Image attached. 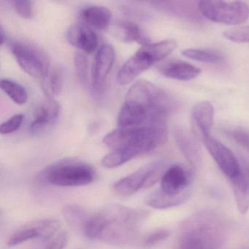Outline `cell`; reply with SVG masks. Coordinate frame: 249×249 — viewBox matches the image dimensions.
I'll use <instances>...</instances> for the list:
<instances>
[{"instance_id":"6da1fadb","label":"cell","mask_w":249,"mask_h":249,"mask_svg":"<svg viewBox=\"0 0 249 249\" xmlns=\"http://www.w3.org/2000/svg\"><path fill=\"white\" fill-rule=\"evenodd\" d=\"M226 235L225 221L218 213L200 211L180 224L175 249H219Z\"/></svg>"},{"instance_id":"7a4b0ae2","label":"cell","mask_w":249,"mask_h":249,"mask_svg":"<svg viewBox=\"0 0 249 249\" xmlns=\"http://www.w3.org/2000/svg\"><path fill=\"white\" fill-rule=\"evenodd\" d=\"M146 215L145 211L119 204L106 206L96 213L102 227L98 240L116 246L128 244L136 237Z\"/></svg>"},{"instance_id":"3957f363","label":"cell","mask_w":249,"mask_h":249,"mask_svg":"<svg viewBox=\"0 0 249 249\" xmlns=\"http://www.w3.org/2000/svg\"><path fill=\"white\" fill-rule=\"evenodd\" d=\"M167 124L117 128L104 137L103 142L113 150L137 145L145 154L163 145L167 141Z\"/></svg>"},{"instance_id":"277c9868","label":"cell","mask_w":249,"mask_h":249,"mask_svg":"<svg viewBox=\"0 0 249 249\" xmlns=\"http://www.w3.org/2000/svg\"><path fill=\"white\" fill-rule=\"evenodd\" d=\"M176 48V41L173 40L143 45L119 70L116 77L118 84L122 86L130 84L154 64L167 57Z\"/></svg>"},{"instance_id":"5b68a950","label":"cell","mask_w":249,"mask_h":249,"mask_svg":"<svg viewBox=\"0 0 249 249\" xmlns=\"http://www.w3.org/2000/svg\"><path fill=\"white\" fill-rule=\"evenodd\" d=\"M95 172L81 160L66 159L46 167L39 174V180L59 186H80L94 180Z\"/></svg>"},{"instance_id":"8992f818","label":"cell","mask_w":249,"mask_h":249,"mask_svg":"<svg viewBox=\"0 0 249 249\" xmlns=\"http://www.w3.org/2000/svg\"><path fill=\"white\" fill-rule=\"evenodd\" d=\"M11 52L24 72L36 78L44 79L50 72L48 53L41 48L25 41L13 42Z\"/></svg>"},{"instance_id":"52a82bcc","label":"cell","mask_w":249,"mask_h":249,"mask_svg":"<svg viewBox=\"0 0 249 249\" xmlns=\"http://www.w3.org/2000/svg\"><path fill=\"white\" fill-rule=\"evenodd\" d=\"M200 14L210 21L227 25H237L249 18V6L243 2L200 1Z\"/></svg>"},{"instance_id":"ba28073f","label":"cell","mask_w":249,"mask_h":249,"mask_svg":"<svg viewBox=\"0 0 249 249\" xmlns=\"http://www.w3.org/2000/svg\"><path fill=\"white\" fill-rule=\"evenodd\" d=\"M126 100L143 105L151 108L160 109L170 113L174 108L173 99L160 87L149 81L134 84L126 93Z\"/></svg>"},{"instance_id":"9c48e42d","label":"cell","mask_w":249,"mask_h":249,"mask_svg":"<svg viewBox=\"0 0 249 249\" xmlns=\"http://www.w3.org/2000/svg\"><path fill=\"white\" fill-rule=\"evenodd\" d=\"M59 223L56 220L45 219L31 221L8 239V246L14 247L33 239H49L58 231Z\"/></svg>"},{"instance_id":"30bf717a","label":"cell","mask_w":249,"mask_h":249,"mask_svg":"<svg viewBox=\"0 0 249 249\" xmlns=\"http://www.w3.org/2000/svg\"><path fill=\"white\" fill-rule=\"evenodd\" d=\"M203 142L220 170L230 180L241 173L240 162L230 148L212 137L204 140Z\"/></svg>"},{"instance_id":"8fae6325","label":"cell","mask_w":249,"mask_h":249,"mask_svg":"<svg viewBox=\"0 0 249 249\" xmlns=\"http://www.w3.org/2000/svg\"><path fill=\"white\" fill-rule=\"evenodd\" d=\"M193 182L192 173L179 164H173L167 168L161 179V189L171 196L190 194V186Z\"/></svg>"},{"instance_id":"7c38bea8","label":"cell","mask_w":249,"mask_h":249,"mask_svg":"<svg viewBox=\"0 0 249 249\" xmlns=\"http://www.w3.org/2000/svg\"><path fill=\"white\" fill-rule=\"evenodd\" d=\"M115 59L116 52L113 46L109 44L103 45L96 53L91 69V86L96 92H102L104 89Z\"/></svg>"},{"instance_id":"4fadbf2b","label":"cell","mask_w":249,"mask_h":249,"mask_svg":"<svg viewBox=\"0 0 249 249\" xmlns=\"http://www.w3.org/2000/svg\"><path fill=\"white\" fill-rule=\"evenodd\" d=\"M60 113V106L54 99L48 98L40 103L33 113L30 126V132L38 134L50 127L57 120Z\"/></svg>"},{"instance_id":"5bb4252c","label":"cell","mask_w":249,"mask_h":249,"mask_svg":"<svg viewBox=\"0 0 249 249\" xmlns=\"http://www.w3.org/2000/svg\"><path fill=\"white\" fill-rule=\"evenodd\" d=\"M214 108L209 102H199L192 110V122L195 135L202 140L211 136L213 124Z\"/></svg>"},{"instance_id":"9a60e30c","label":"cell","mask_w":249,"mask_h":249,"mask_svg":"<svg viewBox=\"0 0 249 249\" xmlns=\"http://www.w3.org/2000/svg\"><path fill=\"white\" fill-rule=\"evenodd\" d=\"M174 138L185 158L194 167H199L202 163V151L193 134L185 128L178 127L174 130Z\"/></svg>"},{"instance_id":"2e32d148","label":"cell","mask_w":249,"mask_h":249,"mask_svg":"<svg viewBox=\"0 0 249 249\" xmlns=\"http://www.w3.org/2000/svg\"><path fill=\"white\" fill-rule=\"evenodd\" d=\"M66 38L72 46L87 53L95 52L98 46V37L96 33L81 24L71 26L67 30Z\"/></svg>"},{"instance_id":"e0dca14e","label":"cell","mask_w":249,"mask_h":249,"mask_svg":"<svg viewBox=\"0 0 249 249\" xmlns=\"http://www.w3.org/2000/svg\"><path fill=\"white\" fill-rule=\"evenodd\" d=\"M150 167L151 164H147L118 180L113 185V189L116 193L121 196H129L134 195L140 189H143L149 173Z\"/></svg>"},{"instance_id":"ac0fdd59","label":"cell","mask_w":249,"mask_h":249,"mask_svg":"<svg viewBox=\"0 0 249 249\" xmlns=\"http://www.w3.org/2000/svg\"><path fill=\"white\" fill-rule=\"evenodd\" d=\"M159 71L166 78L181 81L195 79L201 72L200 69L196 67L181 61L163 64L159 68Z\"/></svg>"},{"instance_id":"d6986e66","label":"cell","mask_w":249,"mask_h":249,"mask_svg":"<svg viewBox=\"0 0 249 249\" xmlns=\"http://www.w3.org/2000/svg\"><path fill=\"white\" fill-rule=\"evenodd\" d=\"M81 17L90 27L105 30L110 24L112 15L110 10L106 7L91 5L81 11Z\"/></svg>"},{"instance_id":"ffe728a7","label":"cell","mask_w":249,"mask_h":249,"mask_svg":"<svg viewBox=\"0 0 249 249\" xmlns=\"http://www.w3.org/2000/svg\"><path fill=\"white\" fill-rule=\"evenodd\" d=\"M141 154H142V151L136 145L122 147L113 150L110 154L105 156L102 160V165L106 168H115Z\"/></svg>"},{"instance_id":"44dd1931","label":"cell","mask_w":249,"mask_h":249,"mask_svg":"<svg viewBox=\"0 0 249 249\" xmlns=\"http://www.w3.org/2000/svg\"><path fill=\"white\" fill-rule=\"evenodd\" d=\"M234 199L240 213L245 214L249 210V179L246 173H241L231 179Z\"/></svg>"},{"instance_id":"7402d4cb","label":"cell","mask_w":249,"mask_h":249,"mask_svg":"<svg viewBox=\"0 0 249 249\" xmlns=\"http://www.w3.org/2000/svg\"><path fill=\"white\" fill-rule=\"evenodd\" d=\"M118 37L124 42H137L143 45L149 43L148 37L137 24L130 21H122L117 24L116 29Z\"/></svg>"},{"instance_id":"603a6c76","label":"cell","mask_w":249,"mask_h":249,"mask_svg":"<svg viewBox=\"0 0 249 249\" xmlns=\"http://www.w3.org/2000/svg\"><path fill=\"white\" fill-rule=\"evenodd\" d=\"M189 196L190 194L180 196H171L160 190L148 196L146 199V204L148 206L157 209H165L180 205L186 201Z\"/></svg>"},{"instance_id":"cb8c5ba5","label":"cell","mask_w":249,"mask_h":249,"mask_svg":"<svg viewBox=\"0 0 249 249\" xmlns=\"http://www.w3.org/2000/svg\"><path fill=\"white\" fill-rule=\"evenodd\" d=\"M43 91L48 98L54 99L59 95L63 87V72L60 68H55L50 71L42 84Z\"/></svg>"},{"instance_id":"d4e9b609","label":"cell","mask_w":249,"mask_h":249,"mask_svg":"<svg viewBox=\"0 0 249 249\" xmlns=\"http://www.w3.org/2000/svg\"><path fill=\"white\" fill-rule=\"evenodd\" d=\"M1 89L2 91L17 105H24L28 100V94L24 87L9 79L1 81Z\"/></svg>"},{"instance_id":"484cf974","label":"cell","mask_w":249,"mask_h":249,"mask_svg":"<svg viewBox=\"0 0 249 249\" xmlns=\"http://www.w3.org/2000/svg\"><path fill=\"white\" fill-rule=\"evenodd\" d=\"M62 213L69 224L79 227L81 230L84 223L90 216L84 208L75 205H69L64 207Z\"/></svg>"},{"instance_id":"4316f807","label":"cell","mask_w":249,"mask_h":249,"mask_svg":"<svg viewBox=\"0 0 249 249\" xmlns=\"http://www.w3.org/2000/svg\"><path fill=\"white\" fill-rule=\"evenodd\" d=\"M182 54L185 57L204 63L215 64L223 60V56L220 53L203 49H186Z\"/></svg>"},{"instance_id":"83f0119b","label":"cell","mask_w":249,"mask_h":249,"mask_svg":"<svg viewBox=\"0 0 249 249\" xmlns=\"http://www.w3.org/2000/svg\"><path fill=\"white\" fill-rule=\"evenodd\" d=\"M160 7L170 14L178 17H184L185 18H195V12L191 5H186V2H159Z\"/></svg>"},{"instance_id":"f1b7e54d","label":"cell","mask_w":249,"mask_h":249,"mask_svg":"<svg viewBox=\"0 0 249 249\" xmlns=\"http://www.w3.org/2000/svg\"><path fill=\"white\" fill-rule=\"evenodd\" d=\"M74 65L77 77L81 84H85L88 78V60L85 55L77 52L74 55Z\"/></svg>"},{"instance_id":"f546056e","label":"cell","mask_w":249,"mask_h":249,"mask_svg":"<svg viewBox=\"0 0 249 249\" xmlns=\"http://www.w3.org/2000/svg\"><path fill=\"white\" fill-rule=\"evenodd\" d=\"M224 36L230 41L249 43V26L228 30L224 33Z\"/></svg>"},{"instance_id":"4dcf8cb0","label":"cell","mask_w":249,"mask_h":249,"mask_svg":"<svg viewBox=\"0 0 249 249\" xmlns=\"http://www.w3.org/2000/svg\"><path fill=\"white\" fill-rule=\"evenodd\" d=\"M24 119V116L22 114L14 115L1 124L0 133L2 135H8L18 130L22 124Z\"/></svg>"},{"instance_id":"1f68e13d","label":"cell","mask_w":249,"mask_h":249,"mask_svg":"<svg viewBox=\"0 0 249 249\" xmlns=\"http://www.w3.org/2000/svg\"><path fill=\"white\" fill-rule=\"evenodd\" d=\"M68 235L66 231H58L49 239L44 249H64L68 244Z\"/></svg>"},{"instance_id":"d6a6232c","label":"cell","mask_w":249,"mask_h":249,"mask_svg":"<svg viewBox=\"0 0 249 249\" xmlns=\"http://www.w3.org/2000/svg\"><path fill=\"white\" fill-rule=\"evenodd\" d=\"M14 8L22 18H31L34 15L33 2L27 0H17L14 2Z\"/></svg>"},{"instance_id":"836d02e7","label":"cell","mask_w":249,"mask_h":249,"mask_svg":"<svg viewBox=\"0 0 249 249\" xmlns=\"http://www.w3.org/2000/svg\"><path fill=\"white\" fill-rule=\"evenodd\" d=\"M169 232L167 230H160L150 234L143 242V246L145 247H152L159 244L161 242L165 240L169 237Z\"/></svg>"},{"instance_id":"e575fe53","label":"cell","mask_w":249,"mask_h":249,"mask_svg":"<svg viewBox=\"0 0 249 249\" xmlns=\"http://www.w3.org/2000/svg\"><path fill=\"white\" fill-rule=\"evenodd\" d=\"M232 137L239 145L249 151V129L242 127L236 128L233 131Z\"/></svg>"},{"instance_id":"d590c367","label":"cell","mask_w":249,"mask_h":249,"mask_svg":"<svg viewBox=\"0 0 249 249\" xmlns=\"http://www.w3.org/2000/svg\"><path fill=\"white\" fill-rule=\"evenodd\" d=\"M7 38L6 34H5V32H4L3 28L1 27V29H0V43H1V46H3L4 43H6Z\"/></svg>"},{"instance_id":"8d00e7d4","label":"cell","mask_w":249,"mask_h":249,"mask_svg":"<svg viewBox=\"0 0 249 249\" xmlns=\"http://www.w3.org/2000/svg\"><path fill=\"white\" fill-rule=\"evenodd\" d=\"M245 166H246V174L247 175L248 178H249V159H248V160H246V161H245Z\"/></svg>"}]
</instances>
